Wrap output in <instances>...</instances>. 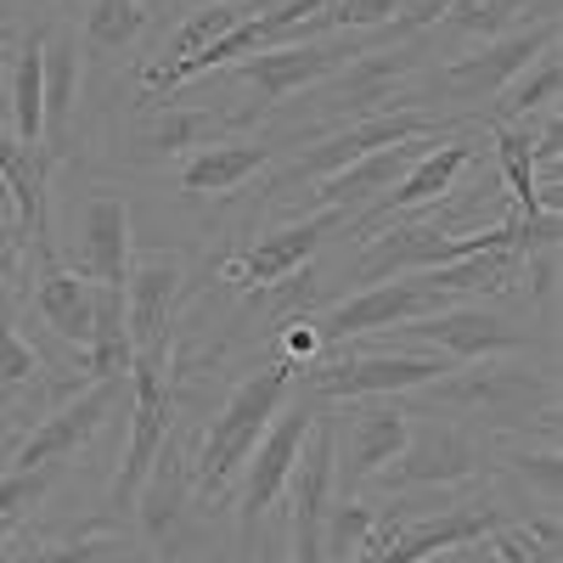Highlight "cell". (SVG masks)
<instances>
[{
	"label": "cell",
	"mask_w": 563,
	"mask_h": 563,
	"mask_svg": "<svg viewBox=\"0 0 563 563\" xmlns=\"http://www.w3.org/2000/svg\"><path fill=\"white\" fill-rule=\"evenodd\" d=\"M429 68V34H372V45L333 68L327 79L310 85V113L321 124H350V119H366V113H389V108H406V90L411 79Z\"/></svg>",
	"instance_id": "cell-1"
},
{
	"label": "cell",
	"mask_w": 563,
	"mask_h": 563,
	"mask_svg": "<svg viewBox=\"0 0 563 563\" xmlns=\"http://www.w3.org/2000/svg\"><path fill=\"white\" fill-rule=\"evenodd\" d=\"M294 384H299L294 361H276V366H265V372H249V378L225 395V406L214 411L209 434H203V445H198V456H192V485H198L203 501L225 496V485L243 474L249 451H254L260 434L271 429V417L282 411V400L294 395Z\"/></svg>",
	"instance_id": "cell-2"
},
{
	"label": "cell",
	"mask_w": 563,
	"mask_h": 563,
	"mask_svg": "<svg viewBox=\"0 0 563 563\" xmlns=\"http://www.w3.org/2000/svg\"><path fill=\"white\" fill-rule=\"evenodd\" d=\"M422 395V406H440V417L474 429V422H490V429H530V411L536 406H558V384L552 372L530 378V372H512L496 355L474 361V366H451L445 378L411 389Z\"/></svg>",
	"instance_id": "cell-3"
},
{
	"label": "cell",
	"mask_w": 563,
	"mask_h": 563,
	"mask_svg": "<svg viewBox=\"0 0 563 563\" xmlns=\"http://www.w3.org/2000/svg\"><path fill=\"white\" fill-rule=\"evenodd\" d=\"M169 422H175L169 344L135 350V361H130V445H124L119 479H113V496H108V512H113V519H124V512L141 501V490H147L153 462H158V451L169 445Z\"/></svg>",
	"instance_id": "cell-4"
},
{
	"label": "cell",
	"mask_w": 563,
	"mask_h": 563,
	"mask_svg": "<svg viewBox=\"0 0 563 563\" xmlns=\"http://www.w3.org/2000/svg\"><path fill=\"white\" fill-rule=\"evenodd\" d=\"M372 350H440L445 361H490V355H512V350H530L536 333L519 321H507L501 310L485 305H451L434 316H417L400 327H384V333H366Z\"/></svg>",
	"instance_id": "cell-5"
},
{
	"label": "cell",
	"mask_w": 563,
	"mask_h": 563,
	"mask_svg": "<svg viewBox=\"0 0 563 563\" xmlns=\"http://www.w3.org/2000/svg\"><path fill=\"white\" fill-rule=\"evenodd\" d=\"M501 525H525V519L501 501H462L451 512H434V519H378L344 563H429L440 552L485 541Z\"/></svg>",
	"instance_id": "cell-6"
},
{
	"label": "cell",
	"mask_w": 563,
	"mask_h": 563,
	"mask_svg": "<svg viewBox=\"0 0 563 563\" xmlns=\"http://www.w3.org/2000/svg\"><path fill=\"white\" fill-rule=\"evenodd\" d=\"M451 124H456V119L422 113V108H389V113H366V119L333 124L321 141H310V147L276 175V192H288V186H299V180H327V175L350 169V164L366 158V153L395 147V141H417V135H440V141H445Z\"/></svg>",
	"instance_id": "cell-7"
},
{
	"label": "cell",
	"mask_w": 563,
	"mask_h": 563,
	"mask_svg": "<svg viewBox=\"0 0 563 563\" xmlns=\"http://www.w3.org/2000/svg\"><path fill=\"white\" fill-rule=\"evenodd\" d=\"M456 361H445L440 350H350L321 361L316 372H305V395L316 400H372V395H411L422 384L445 378Z\"/></svg>",
	"instance_id": "cell-8"
},
{
	"label": "cell",
	"mask_w": 563,
	"mask_h": 563,
	"mask_svg": "<svg viewBox=\"0 0 563 563\" xmlns=\"http://www.w3.org/2000/svg\"><path fill=\"white\" fill-rule=\"evenodd\" d=\"M361 45H372V34H344V29H333V34H316V40H294V45L254 52V57H243V63H231L225 74L254 90V108H249V119H254V113H265V108H276V102H288L294 90H310L316 79H327L333 68H344Z\"/></svg>",
	"instance_id": "cell-9"
},
{
	"label": "cell",
	"mask_w": 563,
	"mask_h": 563,
	"mask_svg": "<svg viewBox=\"0 0 563 563\" xmlns=\"http://www.w3.org/2000/svg\"><path fill=\"white\" fill-rule=\"evenodd\" d=\"M130 406V378H97V384H85L74 389L63 406H52L34 429L18 440V451L7 456V474H40V467H52L74 451H85L90 440L102 434V422Z\"/></svg>",
	"instance_id": "cell-10"
},
{
	"label": "cell",
	"mask_w": 563,
	"mask_h": 563,
	"mask_svg": "<svg viewBox=\"0 0 563 563\" xmlns=\"http://www.w3.org/2000/svg\"><path fill=\"white\" fill-rule=\"evenodd\" d=\"M321 417V400L316 395H294V400H282V411L271 417V429L260 434V445L249 451L243 462V490H238V530H243V547H254V530L260 519L271 512V501L288 490V474H294V456L310 434V422Z\"/></svg>",
	"instance_id": "cell-11"
},
{
	"label": "cell",
	"mask_w": 563,
	"mask_h": 563,
	"mask_svg": "<svg viewBox=\"0 0 563 563\" xmlns=\"http://www.w3.org/2000/svg\"><path fill=\"white\" fill-rule=\"evenodd\" d=\"M63 265H74L97 288H124L130 276V203L113 186H90L85 198H74L68 238H52Z\"/></svg>",
	"instance_id": "cell-12"
},
{
	"label": "cell",
	"mask_w": 563,
	"mask_h": 563,
	"mask_svg": "<svg viewBox=\"0 0 563 563\" xmlns=\"http://www.w3.org/2000/svg\"><path fill=\"white\" fill-rule=\"evenodd\" d=\"M456 294L434 288L429 276H395V282H372L355 299H339L333 310H321L310 327L321 344H355L366 333H384V327H400V321H417V316H434V310H451Z\"/></svg>",
	"instance_id": "cell-13"
},
{
	"label": "cell",
	"mask_w": 563,
	"mask_h": 563,
	"mask_svg": "<svg viewBox=\"0 0 563 563\" xmlns=\"http://www.w3.org/2000/svg\"><path fill=\"white\" fill-rule=\"evenodd\" d=\"M485 467V445L474 429H462L451 417H429L422 429L406 434L400 456L384 467L378 490H434V485H462Z\"/></svg>",
	"instance_id": "cell-14"
},
{
	"label": "cell",
	"mask_w": 563,
	"mask_h": 563,
	"mask_svg": "<svg viewBox=\"0 0 563 563\" xmlns=\"http://www.w3.org/2000/svg\"><path fill=\"white\" fill-rule=\"evenodd\" d=\"M23 271H29V305L45 321V333H52L57 344H68L85 361L90 327H97V282H85L74 265H63V254H57L52 238H34L29 243Z\"/></svg>",
	"instance_id": "cell-15"
},
{
	"label": "cell",
	"mask_w": 563,
	"mask_h": 563,
	"mask_svg": "<svg viewBox=\"0 0 563 563\" xmlns=\"http://www.w3.org/2000/svg\"><path fill=\"white\" fill-rule=\"evenodd\" d=\"M406 434H411V411L395 406V395H372V406L344 411V422L333 429V490L361 496V485H372L400 456Z\"/></svg>",
	"instance_id": "cell-16"
},
{
	"label": "cell",
	"mask_w": 563,
	"mask_h": 563,
	"mask_svg": "<svg viewBox=\"0 0 563 563\" xmlns=\"http://www.w3.org/2000/svg\"><path fill=\"white\" fill-rule=\"evenodd\" d=\"M147 119L130 141H119V158L135 164V169H158V164H175V158H192L198 147H214V141L243 124V113L231 108H214V102H164V97H141Z\"/></svg>",
	"instance_id": "cell-17"
},
{
	"label": "cell",
	"mask_w": 563,
	"mask_h": 563,
	"mask_svg": "<svg viewBox=\"0 0 563 563\" xmlns=\"http://www.w3.org/2000/svg\"><path fill=\"white\" fill-rule=\"evenodd\" d=\"M547 45H558V18H547V23H530V29H512V34H501V40H485L479 52H467V57H456V63H445L440 74H434V85L445 90L451 102H490L496 90L512 79V74H525Z\"/></svg>",
	"instance_id": "cell-18"
},
{
	"label": "cell",
	"mask_w": 563,
	"mask_h": 563,
	"mask_svg": "<svg viewBox=\"0 0 563 563\" xmlns=\"http://www.w3.org/2000/svg\"><path fill=\"white\" fill-rule=\"evenodd\" d=\"M344 220H350V214H339V209H316L310 220H294V225H282V231H265L249 254H238V260L225 265V276L243 282V288H276V282H288Z\"/></svg>",
	"instance_id": "cell-19"
},
{
	"label": "cell",
	"mask_w": 563,
	"mask_h": 563,
	"mask_svg": "<svg viewBox=\"0 0 563 563\" xmlns=\"http://www.w3.org/2000/svg\"><path fill=\"white\" fill-rule=\"evenodd\" d=\"M180 288V260L164 249H141L124 276V321H130V350H158L169 344V305Z\"/></svg>",
	"instance_id": "cell-20"
},
{
	"label": "cell",
	"mask_w": 563,
	"mask_h": 563,
	"mask_svg": "<svg viewBox=\"0 0 563 563\" xmlns=\"http://www.w3.org/2000/svg\"><path fill=\"white\" fill-rule=\"evenodd\" d=\"M474 158H479L474 141H434V147L422 153V158L389 186V192L366 209L361 231H366V225H384V220H400V214H417V209H434V203L451 192V186H456V175L474 164Z\"/></svg>",
	"instance_id": "cell-21"
},
{
	"label": "cell",
	"mask_w": 563,
	"mask_h": 563,
	"mask_svg": "<svg viewBox=\"0 0 563 563\" xmlns=\"http://www.w3.org/2000/svg\"><path fill=\"white\" fill-rule=\"evenodd\" d=\"M440 135H417V141H395V147H384V153H366V158H355L350 169H339V175H327L321 186H316V203L321 209H339V214H355V209H372L389 186L434 147Z\"/></svg>",
	"instance_id": "cell-22"
},
{
	"label": "cell",
	"mask_w": 563,
	"mask_h": 563,
	"mask_svg": "<svg viewBox=\"0 0 563 563\" xmlns=\"http://www.w3.org/2000/svg\"><path fill=\"white\" fill-rule=\"evenodd\" d=\"M79 85H85V45L79 29L52 23L45 29V153L63 158L79 119Z\"/></svg>",
	"instance_id": "cell-23"
},
{
	"label": "cell",
	"mask_w": 563,
	"mask_h": 563,
	"mask_svg": "<svg viewBox=\"0 0 563 563\" xmlns=\"http://www.w3.org/2000/svg\"><path fill=\"white\" fill-rule=\"evenodd\" d=\"M52 169L57 158H45L40 147H23L12 135V124L0 119V175L12 186V203H18V225L34 238H52Z\"/></svg>",
	"instance_id": "cell-24"
},
{
	"label": "cell",
	"mask_w": 563,
	"mask_h": 563,
	"mask_svg": "<svg viewBox=\"0 0 563 563\" xmlns=\"http://www.w3.org/2000/svg\"><path fill=\"white\" fill-rule=\"evenodd\" d=\"M7 124L23 147L45 153V29H23L7 74ZM52 158V153H45Z\"/></svg>",
	"instance_id": "cell-25"
},
{
	"label": "cell",
	"mask_w": 563,
	"mask_h": 563,
	"mask_svg": "<svg viewBox=\"0 0 563 563\" xmlns=\"http://www.w3.org/2000/svg\"><path fill=\"white\" fill-rule=\"evenodd\" d=\"M276 147L265 141H214V147H198L192 158H180V192L186 198H231L249 175H260L271 164Z\"/></svg>",
	"instance_id": "cell-26"
},
{
	"label": "cell",
	"mask_w": 563,
	"mask_h": 563,
	"mask_svg": "<svg viewBox=\"0 0 563 563\" xmlns=\"http://www.w3.org/2000/svg\"><path fill=\"white\" fill-rule=\"evenodd\" d=\"M558 85H563V63H558V45H547V52H541L525 74H512L496 97H490L496 108L485 113V130H496V124H525V119L547 113V108L558 102Z\"/></svg>",
	"instance_id": "cell-27"
},
{
	"label": "cell",
	"mask_w": 563,
	"mask_h": 563,
	"mask_svg": "<svg viewBox=\"0 0 563 563\" xmlns=\"http://www.w3.org/2000/svg\"><path fill=\"white\" fill-rule=\"evenodd\" d=\"M147 34V0H90L85 7V57H124Z\"/></svg>",
	"instance_id": "cell-28"
},
{
	"label": "cell",
	"mask_w": 563,
	"mask_h": 563,
	"mask_svg": "<svg viewBox=\"0 0 563 563\" xmlns=\"http://www.w3.org/2000/svg\"><path fill=\"white\" fill-rule=\"evenodd\" d=\"M490 141H496L501 180H507V192H512V214H519V220H547L541 192H536V164H530V135H525V124H496Z\"/></svg>",
	"instance_id": "cell-29"
},
{
	"label": "cell",
	"mask_w": 563,
	"mask_h": 563,
	"mask_svg": "<svg viewBox=\"0 0 563 563\" xmlns=\"http://www.w3.org/2000/svg\"><path fill=\"white\" fill-rule=\"evenodd\" d=\"M462 34H485V40H501L512 29H530V23H547L530 12V0H451V12L440 18Z\"/></svg>",
	"instance_id": "cell-30"
},
{
	"label": "cell",
	"mask_w": 563,
	"mask_h": 563,
	"mask_svg": "<svg viewBox=\"0 0 563 563\" xmlns=\"http://www.w3.org/2000/svg\"><path fill=\"white\" fill-rule=\"evenodd\" d=\"M0 389H45V355L18 333L7 294H0Z\"/></svg>",
	"instance_id": "cell-31"
},
{
	"label": "cell",
	"mask_w": 563,
	"mask_h": 563,
	"mask_svg": "<svg viewBox=\"0 0 563 563\" xmlns=\"http://www.w3.org/2000/svg\"><path fill=\"white\" fill-rule=\"evenodd\" d=\"M496 563H558V519L541 525H501L485 536Z\"/></svg>",
	"instance_id": "cell-32"
},
{
	"label": "cell",
	"mask_w": 563,
	"mask_h": 563,
	"mask_svg": "<svg viewBox=\"0 0 563 563\" xmlns=\"http://www.w3.org/2000/svg\"><path fill=\"white\" fill-rule=\"evenodd\" d=\"M372 525H378V512L361 507L355 496H339V507H327V519H321V558L327 563H344L372 536Z\"/></svg>",
	"instance_id": "cell-33"
},
{
	"label": "cell",
	"mask_w": 563,
	"mask_h": 563,
	"mask_svg": "<svg viewBox=\"0 0 563 563\" xmlns=\"http://www.w3.org/2000/svg\"><path fill=\"white\" fill-rule=\"evenodd\" d=\"M501 467L536 496L541 512H558V485H563L558 445H547V451H525V445H519V451H507V456H501Z\"/></svg>",
	"instance_id": "cell-34"
},
{
	"label": "cell",
	"mask_w": 563,
	"mask_h": 563,
	"mask_svg": "<svg viewBox=\"0 0 563 563\" xmlns=\"http://www.w3.org/2000/svg\"><path fill=\"white\" fill-rule=\"evenodd\" d=\"M411 0H333L327 7V23L344 29V34H366V29H389Z\"/></svg>",
	"instance_id": "cell-35"
},
{
	"label": "cell",
	"mask_w": 563,
	"mask_h": 563,
	"mask_svg": "<svg viewBox=\"0 0 563 563\" xmlns=\"http://www.w3.org/2000/svg\"><path fill=\"white\" fill-rule=\"evenodd\" d=\"M0 552H7V558H0V563H97L102 552H113V541H97V536H79V541H68V547H0Z\"/></svg>",
	"instance_id": "cell-36"
},
{
	"label": "cell",
	"mask_w": 563,
	"mask_h": 563,
	"mask_svg": "<svg viewBox=\"0 0 563 563\" xmlns=\"http://www.w3.org/2000/svg\"><path fill=\"white\" fill-rule=\"evenodd\" d=\"M45 485H52V467H40V474H0V519H7V512H23L29 501H40Z\"/></svg>",
	"instance_id": "cell-37"
},
{
	"label": "cell",
	"mask_w": 563,
	"mask_h": 563,
	"mask_svg": "<svg viewBox=\"0 0 563 563\" xmlns=\"http://www.w3.org/2000/svg\"><path fill=\"white\" fill-rule=\"evenodd\" d=\"M29 260V231L18 225V214H0V288L23 271Z\"/></svg>",
	"instance_id": "cell-38"
},
{
	"label": "cell",
	"mask_w": 563,
	"mask_h": 563,
	"mask_svg": "<svg viewBox=\"0 0 563 563\" xmlns=\"http://www.w3.org/2000/svg\"><path fill=\"white\" fill-rule=\"evenodd\" d=\"M316 350H321L316 327H310V321H294V327H288V355H316Z\"/></svg>",
	"instance_id": "cell-39"
},
{
	"label": "cell",
	"mask_w": 563,
	"mask_h": 563,
	"mask_svg": "<svg viewBox=\"0 0 563 563\" xmlns=\"http://www.w3.org/2000/svg\"><path fill=\"white\" fill-rule=\"evenodd\" d=\"M0 214H18V203H12V186H7V175H0Z\"/></svg>",
	"instance_id": "cell-40"
},
{
	"label": "cell",
	"mask_w": 563,
	"mask_h": 563,
	"mask_svg": "<svg viewBox=\"0 0 563 563\" xmlns=\"http://www.w3.org/2000/svg\"><path fill=\"white\" fill-rule=\"evenodd\" d=\"M0 113H7V57H0Z\"/></svg>",
	"instance_id": "cell-41"
},
{
	"label": "cell",
	"mask_w": 563,
	"mask_h": 563,
	"mask_svg": "<svg viewBox=\"0 0 563 563\" xmlns=\"http://www.w3.org/2000/svg\"><path fill=\"white\" fill-rule=\"evenodd\" d=\"M254 563H282V552H276V547H260V558H254Z\"/></svg>",
	"instance_id": "cell-42"
},
{
	"label": "cell",
	"mask_w": 563,
	"mask_h": 563,
	"mask_svg": "<svg viewBox=\"0 0 563 563\" xmlns=\"http://www.w3.org/2000/svg\"><path fill=\"white\" fill-rule=\"evenodd\" d=\"M192 7H203V0H192ZM214 7H254V0H214Z\"/></svg>",
	"instance_id": "cell-43"
},
{
	"label": "cell",
	"mask_w": 563,
	"mask_h": 563,
	"mask_svg": "<svg viewBox=\"0 0 563 563\" xmlns=\"http://www.w3.org/2000/svg\"><path fill=\"white\" fill-rule=\"evenodd\" d=\"M45 7H52V0H45Z\"/></svg>",
	"instance_id": "cell-44"
},
{
	"label": "cell",
	"mask_w": 563,
	"mask_h": 563,
	"mask_svg": "<svg viewBox=\"0 0 563 563\" xmlns=\"http://www.w3.org/2000/svg\"><path fill=\"white\" fill-rule=\"evenodd\" d=\"M429 563H434V558H429Z\"/></svg>",
	"instance_id": "cell-45"
}]
</instances>
